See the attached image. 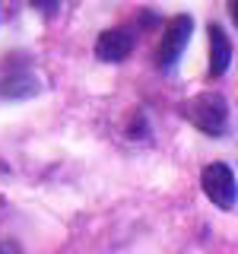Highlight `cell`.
Masks as SVG:
<instances>
[{"label":"cell","mask_w":238,"mask_h":254,"mask_svg":"<svg viewBox=\"0 0 238 254\" xmlns=\"http://www.w3.org/2000/svg\"><path fill=\"white\" fill-rule=\"evenodd\" d=\"M32 6H38V10H51L54 0H32Z\"/></svg>","instance_id":"cell-7"},{"label":"cell","mask_w":238,"mask_h":254,"mask_svg":"<svg viewBox=\"0 0 238 254\" xmlns=\"http://www.w3.org/2000/svg\"><path fill=\"white\" fill-rule=\"evenodd\" d=\"M200 181H203L206 197H210L219 210H232V206H235V175H232V169H229L226 162L206 165L203 175H200Z\"/></svg>","instance_id":"cell-2"},{"label":"cell","mask_w":238,"mask_h":254,"mask_svg":"<svg viewBox=\"0 0 238 254\" xmlns=\"http://www.w3.org/2000/svg\"><path fill=\"white\" fill-rule=\"evenodd\" d=\"M0 254H22L13 242H0Z\"/></svg>","instance_id":"cell-6"},{"label":"cell","mask_w":238,"mask_h":254,"mask_svg":"<svg viewBox=\"0 0 238 254\" xmlns=\"http://www.w3.org/2000/svg\"><path fill=\"white\" fill-rule=\"evenodd\" d=\"M130 48H133L130 32L108 29V32H102L99 42H95V54H99L102 61H108V64H118V61H124L127 54H130Z\"/></svg>","instance_id":"cell-4"},{"label":"cell","mask_w":238,"mask_h":254,"mask_svg":"<svg viewBox=\"0 0 238 254\" xmlns=\"http://www.w3.org/2000/svg\"><path fill=\"white\" fill-rule=\"evenodd\" d=\"M190 32H194L190 16H178V19L169 22L162 42H159V54H156V61H159V67H162V70H172L175 64H178V58L184 54V48H187Z\"/></svg>","instance_id":"cell-3"},{"label":"cell","mask_w":238,"mask_h":254,"mask_svg":"<svg viewBox=\"0 0 238 254\" xmlns=\"http://www.w3.org/2000/svg\"><path fill=\"white\" fill-rule=\"evenodd\" d=\"M232 64V42L219 26H210V76H222Z\"/></svg>","instance_id":"cell-5"},{"label":"cell","mask_w":238,"mask_h":254,"mask_svg":"<svg viewBox=\"0 0 238 254\" xmlns=\"http://www.w3.org/2000/svg\"><path fill=\"white\" fill-rule=\"evenodd\" d=\"M190 118H194V124L200 127L203 133H210V137H222L226 133V124H229V108H226V99L222 95H197L194 102H190Z\"/></svg>","instance_id":"cell-1"}]
</instances>
